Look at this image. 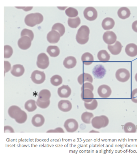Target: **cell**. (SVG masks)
<instances>
[{"label": "cell", "mask_w": 137, "mask_h": 158, "mask_svg": "<svg viewBox=\"0 0 137 158\" xmlns=\"http://www.w3.org/2000/svg\"><path fill=\"white\" fill-rule=\"evenodd\" d=\"M118 14L120 19H125L129 18L131 15V12L127 7H122L118 10Z\"/></svg>", "instance_id": "cell-24"}, {"label": "cell", "mask_w": 137, "mask_h": 158, "mask_svg": "<svg viewBox=\"0 0 137 158\" xmlns=\"http://www.w3.org/2000/svg\"><path fill=\"white\" fill-rule=\"evenodd\" d=\"M24 107L29 112H33L37 108L36 101L33 100L27 101L25 103Z\"/></svg>", "instance_id": "cell-30"}, {"label": "cell", "mask_w": 137, "mask_h": 158, "mask_svg": "<svg viewBox=\"0 0 137 158\" xmlns=\"http://www.w3.org/2000/svg\"><path fill=\"white\" fill-rule=\"evenodd\" d=\"M68 23L69 26L73 28H76L81 24V19L79 17H77L74 18H69Z\"/></svg>", "instance_id": "cell-32"}, {"label": "cell", "mask_w": 137, "mask_h": 158, "mask_svg": "<svg viewBox=\"0 0 137 158\" xmlns=\"http://www.w3.org/2000/svg\"><path fill=\"white\" fill-rule=\"evenodd\" d=\"M31 79L33 82L38 85L43 83L46 79V75L44 72L38 70L32 73Z\"/></svg>", "instance_id": "cell-8"}, {"label": "cell", "mask_w": 137, "mask_h": 158, "mask_svg": "<svg viewBox=\"0 0 137 158\" xmlns=\"http://www.w3.org/2000/svg\"><path fill=\"white\" fill-rule=\"evenodd\" d=\"M109 123L108 118L104 115L96 116L92 118L91 121L92 127L97 129L107 127Z\"/></svg>", "instance_id": "cell-4"}, {"label": "cell", "mask_w": 137, "mask_h": 158, "mask_svg": "<svg viewBox=\"0 0 137 158\" xmlns=\"http://www.w3.org/2000/svg\"><path fill=\"white\" fill-rule=\"evenodd\" d=\"M108 48L112 54L117 55L121 52L122 46L120 42L116 41L114 45H108Z\"/></svg>", "instance_id": "cell-18"}, {"label": "cell", "mask_w": 137, "mask_h": 158, "mask_svg": "<svg viewBox=\"0 0 137 158\" xmlns=\"http://www.w3.org/2000/svg\"><path fill=\"white\" fill-rule=\"evenodd\" d=\"M81 91V97L84 102H90L94 99V95L93 91L89 89H85Z\"/></svg>", "instance_id": "cell-15"}, {"label": "cell", "mask_w": 137, "mask_h": 158, "mask_svg": "<svg viewBox=\"0 0 137 158\" xmlns=\"http://www.w3.org/2000/svg\"><path fill=\"white\" fill-rule=\"evenodd\" d=\"M123 130L125 133H135L137 129L136 125L134 123L128 122L124 125Z\"/></svg>", "instance_id": "cell-33"}, {"label": "cell", "mask_w": 137, "mask_h": 158, "mask_svg": "<svg viewBox=\"0 0 137 158\" xmlns=\"http://www.w3.org/2000/svg\"><path fill=\"white\" fill-rule=\"evenodd\" d=\"M4 73L8 72L11 68V64L8 61H4Z\"/></svg>", "instance_id": "cell-43"}, {"label": "cell", "mask_w": 137, "mask_h": 158, "mask_svg": "<svg viewBox=\"0 0 137 158\" xmlns=\"http://www.w3.org/2000/svg\"><path fill=\"white\" fill-rule=\"evenodd\" d=\"M49 58L45 53L40 54L37 58L36 65L38 68L45 69L49 65Z\"/></svg>", "instance_id": "cell-6"}, {"label": "cell", "mask_w": 137, "mask_h": 158, "mask_svg": "<svg viewBox=\"0 0 137 158\" xmlns=\"http://www.w3.org/2000/svg\"><path fill=\"white\" fill-rule=\"evenodd\" d=\"M47 133H64L63 128L61 127H58L54 130H50L47 131Z\"/></svg>", "instance_id": "cell-44"}, {"label": "cell", "mask_w": 137, "mask_h": 158, "mask_svg": "<svg viewBox=\"0 0 137 158\" xmlns=\"http://www.w3.org/2000/svg\"><path fill=\"white\" fill-rule=\"evenodd\" d=\"M64 127L67 132L73 133L78 130L79 125L77 121L74 118H69L65 122Z\"/></svg>", "instance_id": "cell-7"}, {"label": "cell", "mask_w": 137, "mask_h": 158, "mask_svg": "<svg viewBox=\"0 0 137 158\" xmlns=\"http://www.w3.org/2000/svg\"><path fill=\"white\" fill-rule=\"evenodd\" d=\"M76 59L73 56H69L65 59L63 61V65L67 69L73 68L76 65Z\"/></svg>", "instance_id": "cell-22"}, {"label": "cell", "mask_w": 137, "mask_h": 158, "mask_svg": "<svg viewBox=\"0 0 137 158\" xmlns=\"http://www.w3.org/2000/svg\"><path fill=\"white\" fill-rule=\"evenodd\" d=\"M50 103V101L49 100L46 101H41L39 98L37 100L36 104L40 108L45 109L48 107Z\"/></svg>", "instance_id": "cell-40"}, {"label": "cell", "mask_w": 137, "mask_h": 158, "mask_svg": "<svg viewBox=\"0 0 137 158\" xmlns=\"http://www.w3.org/2000/svg\"><path fill=\"white\" fill-rule=\"evenodd\" d=\"M98 93L100 97L102 98H108L112 93L111 88L108 85H103L100 86L98 89Z\"/></svg>", "instance_id": "cell-10"}, {"label": "cell", "mask_w": 137, "mask_h": 158, "mask_svg": "<svg viewBox=\"0 0 137 158\" xmlns=\"http://www.w3.org/2000/svg\"><path fill=\"white\" fill-rule=\"evenodd\" d=\"M116 77L120 82L124 83L129 80L130 78V73L125 69H120L117 71Z\"/></svg>", "instance_id": "cell-5"}, {"label": "cell", "mask_w": 137, "mask_h": 158, "mask_svg": "<svg viewBox=\"0 0 137 158\" xmlns=\"http://www.w3.org/2000/svg\"><path fill=\"white\" fill-rule=\"evenodd\" d=\"M83 15L85 18L89 21H94L98 17L96 10L92 7H87L84 10Z\"/></svg>", "instance_id": "cell-9"}, {"label": "cell", "mask_w": 137, "mask_h": 158, "mask_svg": "<svg viewBox=\"0 0 137 158\" xmlns=\"http://www.w3.org/2000/svg\"><path fill=\"white\" fill-rule=\"evenodd\" d=\"M84 105L87 110H93L96 108L98 106V103L96 99H94L89 103L84 102Z\"/></svg>", "instance_id": "cell-36"}, {"label": "cell", "mask_w": 137, "mask_h": 158, "mask_svg": "<svg viewBox=\"0 0 137 158\" xmlns=\"http://www.w3.org/2000/svg\"><path fill=\"white\" fill-rule=\"evenodd\" d=\"M132 28L134 31L137 33V20L133 22L132 24Z\"/></svg>", "instance_id": "cell-46"}, {"label": "cell", "mask_w": 137, "mask_h": 158, "mask_svg": "<svg viewBox=\"0 0 137 158\" xmlns=\"http://www.w3.org/2000/svg\"><path fill=\"white\" fill-rule=\"evenodd\" d=\"M90 30L88 27L83 25L80 27L76 34V39L77 42L81 44H84L88 42Z\"/></svg>", "instance_id": "cell-2"}, {"label": "cell", "mask_w": 137, "mask_h": 158, "mask_svg": "<svg viewBox=\"0 0 137 158\" xmlns=\"http://www.w3.org/2000/svg\"><path fill=\"white\" fill-rule=\"evenodd\" d=\"M106 70L101 65H98L95 67L93 73L95 77L97 78H103L106 73Z\"/></svg>", "instance_id": "cell-21"}, {"label": "cell", "mask_w": 137, "mask_h": 158, "mask_svg": "<svg viewBox=\"0 0 137 158\" xmlns=\"http://www.w3.org/2000/svg\"><path fill=\"white\" fill-rule=\"evenodd\" d=\"M52 30L58 31L61 36H63L65 32V28L63 24L58 23L54 25L52 27Z\"/></svg>", "instance_id": "cell-34"}, {"label": "cell", "mask_w": 137, "mask_h": 158, "mask_svg": "<svg viewBox=\"0 0 137 158\" xmlns=\"http://www.w3.org/2000/svg\"><path fill=\"white\" fill-rule=\"evenodd\" d=\"M102 26L105 30L108 31L113 29L115 25L113 19L110 17H106L102 22Z\"/></svg>", "instance_id": "cell-23"}, {"label": "cell", "mask_w": 137, "mask_h": 158, "mask_svg": "<svg viewBox=\"0 0 137 158\" xmlns=\"http://www.w3.org/2000/svg\"><path fill=\"white\" fill-rule=\"evenodd\" d=\"M44 17L41 13H31L27 15L24 19L25 23L27 26L33 27L39 24L43 21Z\"/></svg>", "instance_id": "cell-3"}, {"label": "cell", "mask_w": 137, "mask_h": 158, "mask_svg": "<svg viewBox=\"0 0 137 158\" xmlns=\"http://www.w3.org/2000/svg\"><path fill=\"white\" fill-rule=\"evenodd\" d=\"M47 52L52 57L58 56L60 54V49L58 46H49L47 49Z\"/></svg>", "instance_id": "cell-27"}, {"label": "cell", "mask_w": 137, "mask_h": 158, "mask_svg": "<svg viewBox=\"0 0 137 158\" xmlns=\"http://www.w3.org/2000/svg\"><path fill=\"white\" fill-rule=\"evenodd\" d=\"M45 118L43 116L40 114H36L32 118V123L36 127H40L43 126L45 123Z\"/></svg>", "instance_id": "cell-19"}, {"label": "cell", "mask_w": 137, "mask_h": 158, "mask_svg": "<svg viewBox=\"0 0 137 158\" xmlns=\"http://www.w3.org/2000/svg\"><path fill=\"white\" fill-rule=\"evenodd\" d=\"M65 12L66 15L71 18L76 17L78 15V11L76 9L72 7H70L67 9Z\"/></svg>", "instance_id": "cell-37"}, {"label": "cell", "mask_w": 137, "mask_h": 158, "mask_svg": "<svg viewBox=\"0 0 137 158\" xmlns=\"http://www.w3.org/2000/svg\"><path fill=\"white\" fill-rule=\"evenodd\" d=\"M81 60L84 65H91L94 61V57L90 53H84L81 57Z\"/></svg>", "instance_id": "cell-26"}, {"label": "cell", "mask_w": 137, "mask_h": 158, "mask_svg": "<svg viewBox=\"0 0 137 158\" xmlns=\"http://www.w3.org/2000/svg\"><path fill=\"white\" fill-rule=\"evenodd\" d=\"M117 39V36L115 33L111 31H106L103 35L104 41L108 45H111L115 43Z\"/></svg>", "instance_id": "cell-11"}, {"label": "cell", "mask_w": 137, "mask_h": 158, "mask_svg": "<svg viewBox=\"0 0 137 158\" xmlns=\"http://www.w3.org/2000/svg\"><path fill=\"white\" fill-rule=\"evenodd\" d=\"M51 96L50 91L48 90L43 89L39 92L38 98L41 101H46L49 100Z\"/></svg>", "instance_id": "cell-29"}, {"label": "cell", "mask_w": 137, "mask_h": 158, "mask_svg": "<svg viewBox=\"0 0 137 158\" xmlns=\"http://www.w3.org/2000/svg\"><path fill=\"white\" fill-rule=\"evenodd\" d=\"M125 52L127 55L134 57L137 55V46L133 43L128 44L126 47Z\"/></svg>", "instance_id": "cell-20"}, {"label": "cell", "mask_w": 137, "mask_h": 158, "mask_svg": "<svg viewBox=\"0 0 137 158\" xmlns=\"http://www.w3.org/2000/svg\"><path fill=\"white\" fill-rule=\"evenodd\" d=\"M24 71V68L23 65L20 64H16L12 66L11 73L14 76L16 77H19L23 75Z\"/></svg>", "instance_id": "cell-17"}, {"label": "cell", "mask_w": 137, "mask_h": 158, "mask_svg": "<svg viewBox=\"0 0 137 158\" xmlns=\"http://www.w3.org/2000/svg\"><path fill=\"white\" fill-rule=\"evenodd\" d=\"M21 37L24 36H28L31 39L32 41H33L34 35L33 31L27 29H24L22 30L21 32Z\"/></svg>", "instance_id": "cell-39"}, {"label": "cell", "mask_w": 137, "mask_h": 158, "mask_svg": "<svg viewBox=\"0 0 137 158\" xmlns=\"http://www.w3.org/2000/svg\"><path fill=\"white\" fill-rule=\"evenodd\" d=\"M8 113L10 117L14 118L16 122L19 124L25 122L27 115L26 112L16 106H12L9 108Z\"/></svg>", "instance_id": "cell-1"}, {"label": "cell", "mask_w": 137, "mask_h": 158, "mask_svg": "<svg viewBox=\"0 0 137 158\" xmlns=\"http://www.w3.org/2000/svg\"><path fill=\"white\" fill-rule=\"evenodd\" d=\"M94 86L92 85V83L90 82H86L83 84L81 86V90L83 91L85 89H89L92 91L94 90Z\"/></svg>", "instance_id": "cell-41"}, {"label": "cell", "mask_w": 137, "mask_h": 158, "mask_svg": "<svg viewBox=\"0 0 137 158\" xmlns=\"http://www.w3.org/2000/svg\"><path fill=\"white\" fill-rule=\"evenodd\" d=\"M90 132H92V133H93V132L94 133H97V132H98V133H99V132L97 131H94V130H92V131H91Z\"/></svg>", "instance_id": "cell-47"}, {"label": "cell", "mask_w": 137, "mask_h": 158, "mask_svg": "<svg viewBox=\"0 0 137 158\" xmlns=\"http://www.w3.org/2000/svg\"><path fill=\"white\" fill-rule=\"evenodd\" d=\"M58 108L60 110L64 112H68L71 110L72 105L69 100H62L58 103Z\"/></svg>", "instance_id": "cell-16"}, {"label": "cell", "mask_w": 137, "mask_h": 158, "mask_svg": "<svg viewBox=\"0 0 137 158\" xmlns=\"http://www.w3.org/2000/svg\"><path fill=\"white\" fill-rule=\"evenodd\" d=\"M135 80L137 82V73H136L135 77Z\"/></svg>", "instance_id": "cell-48"}, {"label": "cell", "mask_w": 137, "mask_h": 158, "mask_svg": "<svg viewBox=\"0 0 137 158\" xmlns=\"http://www.w3.org/2000/svg\"><path fill=\"white\" fill-rule=\"evenodd\" d=\"M131 98L132 102L135 103H137V88L134 89L132 91Z\"/></svg>", "instance_id": "cell-42"}, {"label": "cell", "mask_w": 137, "mask_h": 158, "mask_svg": "<svg viewBox=\"0 0 137 158\" xmlns=\"http://www.w3.org/2000/svg\"><path fill=\"white\" fill-rule=\"evenodd\" d=\"M50 81L52 85L58 86L61 85L63 82V79L60 76L55 75L52 77Z\"/></svg>", "instance_id": "cell-35"}, {"label": "cell", "mask_w": 137, "mask_h": 158, "mask_svg": "<svg viewBox=\"0 0 137 158\" xmlns=\"http://www.w3.org/2000/svg\"><path fill=\"white\" fill-rule=\"evenodd\" d=\"M61 37L59 32L56 31L52 30L47 34V39L49 43L54 44L58 43Z\"/></svg>", "instance_id": "cell-13"}, {"label": "cell", "mask_w": 137, "mask_h": 158, "mask_svg": "<svg viewBox=\"0 0 137 158\" xmlns=\"http://www.w3.org/2000/svg\"><path fill=\"white\" fill-rule=\"evenodd\" d=\"M78 81L79 83L81 85H83L86 81L92 83L93 82V78L90 74L84 73L81 74L78 77Z\"/></svg>", "instance_id": "cell-25"}, {"label": "cell", "mask_w": 137, "mask_h": 158, "mask_svg": "<svg viewBox=\"0 0 137 158\" xmlns=\"http://www.w3.org/2000/svg\"><path fill=\"white\" fill-rule=\"evenodd\" d=\"M4 132H11L14 133V131L13 128L10 126H5L4 127Z\"/></svg>", "instance_id": "cell-45"}, {"label": "cell", "mask_w": 137, "mask_h": 158, "mask_svg": "<svg viewBox=\"0 0 137 158\" xmlns=\"http://www.w3.org/2000/svg\"><path fill=\"white\" fill-rule=\"evenodd\" d=\"M57 93L60 97L68 98L71 94V90L68 85H63L59 88Z\"/></svg>", "instance_id": "cell-14"}, {"label": "cell", "mask_w": 137, "mask_h": 158, "mask_svg": "<svg viewBox=\"0 0 137 158\" xmlns=\"http://www.w3.org/2000/svg\"><path fill=\"white\" fill-rule=\"evenodd\" d=\"M13 52V49L11 46L5 45L4 46V58H9L11 57Z\"/></svg>", "instance_id": "cell-38"}, {"label": "cell", "mask_w": 137, "mask_h": 158, "mask_svg": "<svg viewBox=\"0 0 137 158\" xmlns=\"http://www.w3.org/2000/svg\"><path fill=\"white\" fill-rule=\"evenodd\" d=\"M94 114L91 112H84L83 113L81 116L82 121L86 124H90L92 118L94 117Z\"/></svg>", "instance_id": "cell-31"}, {"label": "cell", "mask_w": 137, "mask_h": 158, "mask_svg": "<svg viewBox=\"0 0 137 158\" xmlns=\"http://www.w3.org/2000/svg\"><path fill=\"white\" fill-rule=\"evenodd\" d=\"M32 40L28 36L21 37L18 41V45L20 48L23 50H26L30 48L32 44Z\"/></svg>", "instance_id": "cell-12"}, {"label": "cell", "mask_w": 137, "mask_h": 158, "mask_svg": "<svg viewBox=\"0 0 137 158\" xmlns=\"http://www.w3.org/2000/svg\"><path fill=\"white\" fill-rule=\"evenodd\" d=\"M99 60L103 62L108 61L110 59V56L108 52L105 50L99 51L97 55Z\"/></svg>", "instance_id": "cell-28"}]
</instances>
